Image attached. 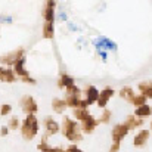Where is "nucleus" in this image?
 I'll use <instances>...</instances> for the list:
<instances>
[{
    "label": "nucleus",
    "mask_w": 152,
    "mask_h": 152,
    "mask_svg": "<svg viewBox=\"0 0 152 152\" xmlns=\"http://www.w3.org/2000/svg\"><path fill=\"white\" fill-rule=\"evenodd\" d=\"M148 136H149V132H148V130L140 132V133L136 136V139H134V146H142V145H145Z\"/></svg>",
    "instance_id": "9"
},
{
    "label": "nucleus",
    "mask_w": 152,
    "mask_h": 152,
    "mask_svg": "<svg viewBox=\"0 0 152 152\" xmlns=\"http://www.w3.org/2000/svg\"><path fill=\"white\" fill-rule=\"evenodd\" d=\"M121 98H124V99H127V101L132 102V99L134 98V95H133V92H132V89H129V87H126L123 92H121Z\"/></svg>",
    "instance_id": "20"
},
{
    "label": "nucleus",
    "mask_w": 152,
    "mask_h": 152,
    "mask_svg": "<svg viewBox=\"0 0 152 152\" xmlns=\"http://www.w3.org/2000/svg\"><path fill=\"white\" fill-rule=\"evenodd\" d=\"M43 37H46V39L53 37V25H52V22H46V24H45V28H43Z\"/></svg>",
    "instance_id": "15"
},
{
    "label": "nucleus",
    "mask_w": 152,
    "mask_h": 152,
    "mask_svg": "<svg viewBox=\"0 0 152 152\" xmlns=\"http://www.w3.org/2000/svg\"><path fill=\"white\" fill-rule=\"evenodd\" d=\"M7 133V129H1V134H6Z\"/></svg>",
    "instance_id": "28"
},
{
    "label": "nucleus",
    "mask_w": 152,
    "mask_h": 152,
    "mask_svg": "<svg viewBox=\"0 0 152 152\" xmlns=\"http://www.w3.org/2000/svg\"><path fill=\"white\" fill-rule=\"evenodd\" d=\"M39 132V123L34 115H28L25 121L22 123V136L27 140H31Z\"/></svg>",
    "instance_id": "1"
},
{
    "label": "nucleus",
    "mask_w": 152,
    "mask_h": 152,
    "mask_svg": "<svg viewBox=\"0 0 152 152\" xmlns=\"http://www.w3.org/2000/svg\"><path fill=\"white\" fill-rule=\"evenodd\" d=\"M62 133H64L69 140H74V142L81 140V133H80L78 126H77L72 120H69V118H65L64 126H62Z\"/></svg>",
    "instance_id": "2"
},
{
    "label": "nucleus",
    "mask_w": 152,
    "mask_h": 152,
    "mask_svg": "<svg viewBox=\"0 0 152 152\" xmlns=\"http://www.w3.org/2000/svg\"><path fill=\"white\" fill-rule=\"evenodd\" d=\"M139 87H140V90L143 92V93H142L143 96H145V93H146V96H151V83H140Z\"/></svg>",
    "instance_id": "19"
},
{
    "label": "nucleus",
    "mask_w": 152,
    "mask_h": 152,
    "mask_svg": "<svg viewBox=\"0 0 152 152\" xmlns=\"http://www.w3.org/2000/svg\"><path fill=\"white\" fill-rule=\"evenodd\" d=\"M21 106H22V109H24L27 114H30V115L37 111V105H36V102H34V99H33L31 96H24V98L21 99Z\"/></svg>",
    "instance_id": "3"
},
{
    "label": "nucleus",
    "mask_w": 152,
    "mask_h": 152,
    "mask_svg": "<svg viewBox=\"0 0 152 152\" xmlns=\"http://www.w3.org/2000/svg\"><path fill=\"white\" fill-rule=\"evenodd\" d=\"M9 127H10V129H16V127H18V120H16V118H12Z\"/></svg>",
    "instance_id": "24"
},
{
    "label": "nucleus",
    "mask_w": 152,
    "mask_h": 152,
    "mask_svg": "<svg viewBox=\"0 0 152 152\" xmlns=\"http://www.w3.org/2000/svg\"><path fill=\"white\" fill-rule=\"evenodd\" d=\"M9 112H10V106H9V105L1 106V115H6V114H9Z\"/></svg>",
    "instance_id": "23"
},
{
    "label": "nucleus",
    "mask_w": 152,
    "mask_h": 152,
    "mask_svg": "<svg viewBox=\"0 0 152 152\" xmlns=\"http://www.w3.org/2000/svg\"><path fill=\"white\" fill-rule=\"evenodd\" d=\"M98 123H99V121H96L92 115L87 117L86 120H83V132H86V133H92L93 129L98 126Z\"/></svg>",
    "instance_id": "5"
},
{
    "label": "nucleus",
    "mask_w": 152,
    "mask_h": 152,
    "mask_svg": "<svg viewBox=\"0 0 152 152\" xmlns=\"http://www.w3.org/2000/svg\"><path fill=\"white\" fill-rule=\"evenodd\" d=\"M3 80H6V81H13V80H15V75H13L12 69H4V74H3Z\"/></svg>",
    "instance_id": "21"
},
{
    "label": "nucleus",
    "mask_w": 152,
    "mask_h": 152,
    "mask_svg": "<svg viewBox=\"0 0 152 152\" xmlns=\"http://www.w3.org/2000/svg\"><path fill=\"white\" fill-rule=\"evenodd\" d=\"M124 126H126L127 129H134V127L142 126V120H140V118H134V115H132V117L127 118V121H126Z\"/></svg>",
    "instance_id": "10"
},
{
    "label": "nucleus",
    "mask_w": 152,
    "mask_h": 152,
    "mask_svg": "<svg viewBox=\"0 0 152 152\" xmlns=\"http://www.w3.org/2000/svg\"><path fill=\"white\" fill-rule=\"evenodd\" d=\"M22 65H24V58L19 59V61L15 64V71H16L19 75H24V78H27V71L22 68Z\"/></svg>",
    "instance_id": "14"
},
{
    "label": "nucleus",
    "mask_w": 152,
    "mask_h": 152,
    "mask_svg": "<svg viewBox=\"0 0 152 152\" xmlns=\"http://www.w3.org/2000/svg\"><path fill=\"white\" fill-rule=\"evenodd\" d=\"M53 3L48 4V9H45V18H46V22H52L53 21V9H52Z\"/></svg>",
    "instance_id": "17"
},
{
    "label": "nucleus",
    "mask_w": 152,
    "mask_h": 152,
    "mask_svg": "<svg viewBox=\"0 0 152 152\" xmlns=\"http://www.w3.org/2000/svg\"><path fill=\"white\" fill-rule=\"evenodd\" d=\"M52 152H65V151H62V149H52Z\"/></svg>",
    "instance_id": "29"
},
{
    "label": "nucleus",
    "mask_w": 152,
    "mask_h": 152,
    "mask_svg": "<svg viewBox=\"0 0 152 152\" xmlns=\"http://www.w3.org/2000/svg\"><path fill=\"white\" fill-rule=\"evenodd\" d=\"M86 93H87V99H86V102H87V103H93L95 101H98L99 93H98V90H96L93 86H89Z\"/></svg>",
    "instance_id": "8"
},
{
    "label": "nucleus",
    "mask_w": 152,
    "mask_h": 152,
    "mask_svg": "<svg viewBox=\"0 0 152 152\" xmlns=\"http://www.w3.org/2000/svg\"><path fill=\"white\" fill-rule=\"evenodd\" d=\"M127 132H129V129H127L124 124H121V126H115L114 130H112V139H114V142L120 143V140L127 134Z\"/></svg>",
    "instance_id": "4"
},
{
    "label": "nucleus",
    "mask_w": 152,
    "mask_h": 152,
    "mask_svg": "<svg viewBox=\"0 0 152 152\" xmlns=\"http://www.w3.org/2000/svg\"><path fill=\"white\" fill-rule=\"evenodd\" d=\"M45 126H46L48 134H55V133H58V130H59L58 123H56V121H53L52 118H46V120H45Z\"/></svg>",
    "instance_id": "6"
},
{
    "label": "nucleus",
    "mask_w": 152,
    "mask_h": 152,
    "mask_svg": "<svg viewBox=\"0 0 152 152\" xmlns=\"http://www.w3.org/2000/svg\"><path fill=\"white\" fill-rule=\"evenodd\" d=\"M112 95H114V92H112L111 89H105L101 95L98 96V103H99V106H105V105H106V101H108Z\"/></svg>",
    "instance_id": "7"
},
{
    "label": "nucleus",
    "mask_w": 152,
    "mask_h": 152,
    "mask_svg": "<svg viewBox=\"0 0 152 152\" xmlns=\"http://www.w3.org/2000/svg\"><path fill=\"white\" fill-rule=\"evenodd\" d=\"M59 86H61V87L69 89L71 86H74V80H72L71 77H68V75H62L61 80H59Z\"/></svg>",
    "instance_id": "11"
},
{
    "label": "nucleus",
    "mask_w": 152,
    "mask_h": 152,
    "mask_svg": "<svg viewBox=\"0 0 152 152\" xmlns=\"http://www.w3.org/2000/svg\"><path fill=\"white\" fill-rule=\"evenodd\" d=\"M52 106H53V109H55L56 112H64V111H65V108H66V103H65V101L55 99L53 103H52Z\"/></svg>",
    "instance_id": "13"
},
{
    "label": "nucleus",
    "mask_w": 152,
    "mask_h": 152,
    "mask_svg": "<svg viewBox=\"0 0 152 152\" xmlns=\"http://www.w3.org/2000/svg\"><path fill=\"white\" fill-rule=\"evenodd\" d=\"M66 152H81V151H80V149H78L77 146H69V148H68V151H66Z\"/></svg>",
    "instance_id": "26"
},
{
    "label": "nucleus",
    "mask_w": 152,
    "mask_h": 152,
    "mask_svg": "<svg viewBox=\"0 0 152 152\" xmlns=\"http://www.w3.org/2000/svg\"><path fill=\"white\" fill-rule=\"evenodd\" d=\"M118 149H120V143L114 142V145L111 146V149H109V152H118Z\"/></svg>",
    "instance_id": "25"
},
{
    "label": "nucleus",
    "mask_w": 152,
    "mask_h": 152,
    "mask_svg": "<svg viewBox=\"0 0 152 152\" xmlns=\"http://www.w3.org/2000/svg\"><path fill=\"white\" fill-rule=\"evenodd\" d=\"M149 114H151V108H149L148 105H142L140 108L136 109V115L140 117V118H143V117H149Z\"/></svg>",
    "instance_id": "12"
},
{
    "label": "nucleus",
    "mask_w": 152,
    "mask_h": 152,
    "mask_svg": "<svg viewBox=\"0 0 152 152\" xmlns=\"http://www.w3.org/2000/svg\"><path fill=\"white\" fill-rule=\"evenodd\" d=\"M109 115H111V112H109V111H105V112H103V117L101 118L102 123H106V121L109 120Z\"/></svg>",
    "instance_id": "22"
},
{
    "label": "nucleus",
    "mask_w": 152,
    "mask_h": 152,
    "mask_svg": "<svg viewBox=\"0 0 152 152\" xmlns=\"http://www.w3.org/2000/svg\"><path fill=\"white\" fill-rule=\"evenodd\" d=\"M3 74H4V69L0 68V80H3Z\"/></svg>",
    "instance_id": "27"
},
{
    "label": "nucleus",
    "mask_w": 152,
    "mask_h": 152,
    "mask_svg": "<svg viewBox=\"0 0 152 152\" xmlns=\"http://www.w3.org/2000/svg\"><path fill=\"white\" fill-rule=\"evenodd\" d=\"M145 102H146V96H143V95L134 96V98L132 99V103H133V105H137V106H142V105H145Z\"/></svg>",
    "instance_id": "18"
},
{
    "label": "nucleus",
    "mask_w": 152,
    "mask_h": 152,
    "mask_svg": "<svg viewBox=\"0 0 152 152\" xmlns=\"http://www.w3.org/2000/svg\"><path fill=\"white\" fill-rule=\"evenodd\" d=\"M74 115H75L78 120H81V121H83V120H86L87 117H90V114H89L86 109H78V108L74 111Z\"/></svg>",
    "instance_id": "16"
}]
</instances>
